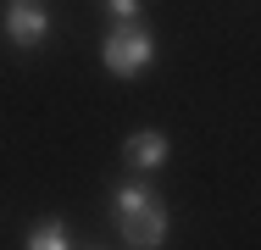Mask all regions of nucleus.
<instances>
[{
  "label": "nucleus",
  "instance_id": "1",
  "mask_svg": "<svg viewBox=\"0 0 261 250\" xmlns=\"http://www.w3.org/2000/svg\"><path fill=\"white\" fill-rule=\"evenodd\" d=\"M111 217H117V234H122L128 250H156L161 239H167V206H161V195L145 184V178L117 184Z\"/></svg>",
  "mask_w": 261,
  "mask_h": 250
},
{
  "label": "nucleus",
  "instance_id": "4",
  "mask_svg": "<svg viewBox=\"0 0 261 250\" xmlns=\"http://www.w3.org/2000/svg\"><path fill=\"white\" fill-rule=\"evenodd\" d=\"M122 167H128L134 178L167 167V134H161V128H139V134H128V145H122Z\"/></svg>",
  "mask_w": 261,
  "mask_h": 250
},
{
  "label": "nucleus",
  "instance_id": "6",
  "mask_svg": "<svg viewBox=\"0 0 261 250\" xmlns=\"http://www.w3.org/2000/svg\"><path fill=\"white\" fill-rule=\"evenodd\" d=\"M111 22H145V0H106Z\"/></svg>",
  "mask_w": 261,
  "mask_h": 250
},
{
  "label": "nucleus",
  "instance_id": "3",
  "mask_svg": "<svg viewBox=\"0 0 261 250\" xmlns=\"http://www.w3.org/2000/svg\"><path fill=\"white\" fill-rule=\"evenodd\" d=\"M0 28H6V39L17 50H39L50 39V6H45V0H6Z\"/></svg>",
  "mask_w": 261,
  "mask_h": 250
},
{
  "label": "nucleus",
  "instance_id": "2",
  "mask_svg": "<svg viewBox=\"0 0 261 250\" xmlns=\"http://www.w3.org/2000/svg\"><path fill=\"white\" fill-rule=\"evenodd\" d=\"M100 61H106V72H117V78H139V72L156 61L150 28H145V22H111L106 39H100Z\"/></svg>",
  "mask_w": 261,
  "mask_h": 250
},
{
  "label": "nucleus",
  "instance_id": "5",
  "mask_svg": "<svg viewBox=\"0 0 261 250\" xmlns=\"http://www.w3.org/2000/svg\"><path fill=\"white\" fill-rule=\"evenodd\" d=\"M22 250H72L67 245V222H61V217H39V222L28 228Z\"/></svg>",
  "mask_w": 261,
  "mask_h": 250
}]
</instances>
